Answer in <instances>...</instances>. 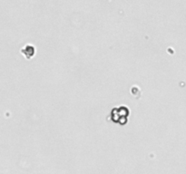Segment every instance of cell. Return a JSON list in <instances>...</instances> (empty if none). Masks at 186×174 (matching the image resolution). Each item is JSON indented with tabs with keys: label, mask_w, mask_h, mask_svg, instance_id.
Masks as SVG:
<instances>
[{
	"label": "cell",
	"mask_w": 186,
	"mask_h": 174,
	"mask_svg": "<svg viewBox=\"0 0 186 174\" xmlns=\"http://www.w3.org/2000/svg\"><path fill=\"white\" fill-rule=\"evenodd\" d=\"M21 53L26 54V58H30L35 54V47L31 45H27L23 49H21Z\"/></svg>",
	"instance_id": "6da1fadb"
}]
</instances>
